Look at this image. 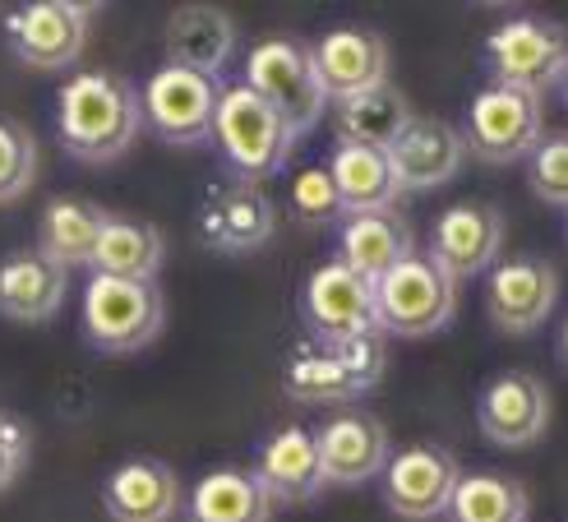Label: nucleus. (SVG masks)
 Here are the masks:
<instances>
[{"instance_id":"1","label":"nucleus","mask_w":568,"mask_h":522,"mask_svg":"<svg viewBox=\"0 0 568 522\" xmlns=\"http://www.w3.org/2000/svg\"><path fill=\"white\" fill-rule=\"evenodd\" d=\"M139 130H144V111H139V89L130 79L111 70H83L65 79L55 98V139L74 162H116L130 153Z\"/></svg>"},{"instance_id":"2","label":"nucleus","mask_w":568,"mask_h":522,"mask_svg":"<svg viewBox=\"0 0 568 522\" xmlns=\"http://www.w3.org/2000/svg\"><path fill=\"white\" fill-rule=\"evenodd\" d=\"M388 365L384 333L361 338H301L282 370V389L296 402L324 408V402H356L379 384Z\"/></svg>"},{"instance_id":"3","label":"nucleus","mask_w":568,"mask_h":522,"mask_svg":"<svg viewBox=\"0 0 568 522\" xmlns=\"http://www.w3.org/2000/svg\"><path fill=\"white\" fill-rule=\"evenodd\" d=\"M213 143H217L222 162L236 171V181L260 185V181L277 177V171H287L296 134L260 93H250L245 83H222L217 116H213Z\"/></svg>"},{"instance_id":"4","label":"nucleus","mask_w":568,"mask_h":522,"mask_svg":"<svg viewBox=\"0 0 568 522\" xmlns=\"http://www.w3.org/2000/svg\"><path fill=\"white\" fill-rule=\"evenodd\" d=\"M79 324L89 347L106 357H130L162 333L166 324V301L158 292V282H134V278H106L93 273L83 287V310Z\"/></svg>"},{"instance_id":"5","label":"nucleus","mask_w":568,"mask_h":522,"mask_svg":"<svg viewBox=\"0 0 568 522\" xmlns=\"http://www.w3.org/2000/svg\"><path fill=\"white\" fill-rule=\"evenodd\" d=\"M453 310H458V282L430 254H412L375 282V319L384 338H435Z\"/></svg>"},{"instance_id":"6","label":"nucleus","mask_w":568,"mask_h":522,"mask_svg":"<svg viewBox=\"0 0 568 522\" xmlns=\"http://www.w3.org/2000/svg\"><path fill=\"white\" fill-rule=\"evenodd\" d=\"M241 83L250 93H260L292 126V134L315 130L328 107V93L315 74V56L301 38H264L250 51Z\"/></svg>"},{"instance_id":"7","label":"nucleus","mask_w":568,"mask_h":522,"mask_svg":"<svg viewBox=\"0 0 568 522\" xmlns=\"http://www.w3.org/2000/svg\"><path fill=\"white\" fill-rule=\"evenodd\" d=\"M480 56H486L490 83L546 93L568 66V28L546 14H508L486 38Z\"/></svg>"},{"instance_id":"8","label":"nucleus","mask_w":568,"mask_h":522,"mask_svg":"<svg viewBox=\"0 0 568 522\" xmlns=\"http://www.w3.org/2000/svg\"><path fill=\"white\" fill-rule=\"evenodd\" d=\"M546 139V111L541 93L508 89V83H486L467 102L463 143L480 162H518L531 158V149Z\"/></svg>"},{"instance_id":"9","label":"nucleus","mask_w":568,"mask_h":522,"mask_svg":"<svg viewBox=\"0 0 568 522\" xmlns=\"http://www.w3.org/2000/svg\"><path fill=\"white\" fill-rule=\"evenodd\" d=\"M222 83L213 74H194L181 66H162L144 79L139 89V111L144 126L176 149H199L213 139V116H217Z\"/></svg>"},{"instance_id":"10","label":"nucleus","mask_w":568,"mask_h":522,"mask_svg":"<svg viewBox=\"0 0 568 522\" xmlns=\"http://www.w3.org/2000/svg\"><path fill=\"white\" fill-rule=\"evenodd\" d=\"M98 6L89 0H33L6 19L10 51L33 70H65L83 56Z\"/></svg>"},{"instance_id":"11","label":"nucleus","mask_w":568,"mask_h":522,"mask_svg":"<svg viewBox=\"0 0 568 522\" xmlns=\"http://www.w3.org/2000/svg\"><path fill=\"white\" fill-rule=\"evenodd\" d=\"M379 481L388 513L403 522H435L453 500V485L463 481V468L444 444H407L388 458Z\"/></svg>"},{"instance_id":"12","label":"nucleus","mask_w":568,"mask_h":522,"mask_svg":"<svg viewBox=\"0 0 568 522\" xmlns=\"http://www.w3.org/2000/svg\"><path fill=\"white\" fill-rule=\"evenodd\" d=\"M199 241L217 254H250L277 231V204L250 181H217L199 199Z\"/></svg>"},{"instance_id":"13","label":"nucleus","mask_w":568,"mask_h":522,"mask_svg":"<svg viewBox=\"0 0 568 522\" xmlns=\"http://www.w3.org/2000/svg\"><path fill=\"white\" fill-rule=\"evenodd\" d=\"M559 301V273L550 259H504L486 273V314L508 338H527L555 314Z\"/></svg>"},{"instance_id":"14","label":"nucleus","mask_w":568,"mask_h":522,"mask_svg":"<svg viewBox=\"0 0 568 522\" xmlns=\"http://www.w3.org/2000/svg\"><path fill=\"white\" fill-rule=\"evenodd\" d=\"M499 250H504V213L486 204V199H458V204H448L435 218L430 250L425 254L458 282V278L490 273L499 264Z\"/></svg>"},{"instance_id":"15","label":"nucleus","mask_w":568,"mask_h":522,"mask_svg":"<svg viewBox=\"0 0 568 522\" xmlns=\"http://www.w3.org/2000/svg\"><path fill=\"white\" fill-rule=\"evenodd\" d=\"M301 314L310 324V338H361L379 333L375 319V282H365L347 264H320L301 287Z\"/></svg>"},{"instance_id":"16","label":"nucleus","mask_w":568,"mask_h":522,"mask_svg":"<svg viewBox=\"0 0 568 522\" xmlns=\"http://www.w3.org/2000/svg\"><path fill=\"white\" fill-rule=\"evenodd\" d=\"M476 425L499 449H531L550 430V389L527 370H504L480 389Z\"/></svg>"},{"instance_id":"17","label":"nucleus","mask_w":568,"mask_h":522,"mask_svg":"<svg viewBox=\"0 0 568 522\" xmlns=\"http://www.w3.org/2000/svg\"><path fill=\"white\" fill-rule=\"evenodd\" d=\"M102 509L111 522H176V513H185V490L176 468L139 453L106 472Z\"/></svg>"},{"instance_id":"18","label":"nucleus","mask_w":568,"mask_h":522,"mask_svg":"<svg viewBox=\"0 0 568 522\" xmlns=\"http://www.w3.org/2000/svg\"><path fill=\"white\" fill-rule=\"evenodd\" d=\"M315 440H320L328 485H365V481H375L393 458L388 425L375 412H333L315 430Z\"/></svg>"},{"instance_id":"19","label":"nucleus","mask_w":568,"mask_h":522,"mask_svg":"<svg viewBox=\"0 0 568 522\" xmlns=\"http://www.w3.org/2000/svg\"><path fill=\"white\" fill-rule=\"evenodd\" d=\"M315 56V74L333 102H347L365 89L388 83V42L375 28H328V33L310 47Z\"/></svg>"},{"instance_id":"20","label":"nucleus","mask_w":568,"mask_h":522,"mask_svg":"<svg viewBox=\"0 0 568 522\" xmlns=\"http://www.w3.org/2000/svg\"><path fill=\"white\" fill-rule=\"evenodd\" d=\"M388 162L397 171V185L403 194H420V190H439L463 171L467 162V143L463 130H453L448 121L435 116H412V126L397 134V143L388 149Z\"/></svg>"},{"instance_id":"21","label":"nucleus","mask_w":568,"mask_h":522,"mask_svg":"<svg viewBox=\"0 0 568 522\" xmlns=\"http://www.w3.org/2000/svg\"><path fill=\"white\" fill-rule=\"evenodd\" d=\"M254 476L268 485L273 504H310L328 485L315 430H305V425L273 430L260 444V453H254Z\"/></svg>"},{"instance_id":"22","label":"nucleus","mask_w":568,"mask_h":522,"mask_svg":"<svg viewBox=\"0 0 568 522\" xmlns=\"http://www.w3.org/2000/svg\"><path fill=\"white\" fill-rule=\"evenodd\" d=\"M70 269H61L38 245L10 250L0 259V314L14 324H47V319L65 305Z\"/></svg>"},{"instance_id":"23","label":"nucleus","mask_w":568,"mask_h":522,"mask_svg":"<svg viewBox=\"0 0 568 522\" xmlns=\"http://www.w3.org/2000/svg\"><path fill=\"white\" fill-rule=\"evenodd\" d=\"M412 254H416V231L397 209L343 213V222H337V264H347L365 282H379Z\"/></svg>"},{"instance_id":"24","label":"nucleus","mask_w":568,"mask_h":522,"mask_svg":"<svg viewBox=\"0 0 568 522\" xmlns=\"http://www.w3.org/2000/svg\"><path fill=\"white\" fill-rule=\"evenodd\" d=\"M273 509L254 468H213L185 495V522H273Z\"/></svg>"},{"instance_id":"25","label":"nucleus","mask_w":568,"mask_h":522,"mask_svg":"<svg viewBox=\"0 0 568 522\" xmlns=\"http://www.w3.org/2000/svg\"><path fill=\"white\" fill-rule=\"evenodd\" d=\"M328 177L337 185V199H343V213H379V209H393L397 194H403L388 153L365 149V143H347V139L333 143Z\"/></svg>"},{"instance_id":"26","label":"nucleus","mask_w":568,"mask_h":522,"mask_svg":"<svg viewBox=\"0 0 568 522\" xmlns=\"http://www.w3.org/2000/svg\"><path fill=\"white\" fill-rule=\"evenodd\" d=\"M106 222H111V213L102 204H93V199L55 194L38 218V250L51 254L61 269H74V264L93 269V254H98Z\"/></svg>"},{"instance_id":"27","label":"nucleus","mask_w":568,"mask_h":522,"mask_svg":"<svg viewBox=\"0 0 568 522\" xmlns=\"http://www.w3.org/2000/svg\"><path fill=\"white\" fill-rule=\"evenodd\" d=\"M232 47H236V23L213 6H181L166 19V66L217 79Z\"/></svg>"},{"instance_id":"28","label":"nucleus","mask_w":568,"mask_h":522,"mask_svg":"<svg viewBox=\"0 0 568 522\" xmlns=\"http://www.w3.org/2000/svg\"><path fill=\"white\" fill-rule=\"evenodd\" d=\"M162 259H166V237H162L153 222L111 213L102 241H98V254H93V273L134 278V282H158Z\"/></svg>"},{"instance_id":"29","label":"nucleus","mask_w":568,"mask_h":522,"mask_svg":"<svg viewBox=\"0 0 568 522\" xmlns=\"http://www.w3.org/2000/svg\"><path fill=\"white\" fill-rule=\"evenodd\" d=\"M337 139L347 143H365V149H393L397 134L412 126V107L407 93L397 83H379V89H365L347 102H337Z\"/></svg>"},{"instance_id":"30","label":"nucleus","mask_w":568,"mask_h":522,"mask_svg":"<svg viewBox=\"0 0 568 522\" xmlns=\"http://www.w3.org/2000/svg\"><path fill=\"white\" fill-rule=\"evenodd\" d=\"M531 495L527 485L504 472H463L453 485L444 522H527Z\"/></svg>"},{"instance_id":"31","label":"nucleus","mask_w":568,"mask_h":522,"mask_svg":"<svg viewBox=\"0 0 568 522\" xmlns=\"http://www.w3.org/2000/svg\"><path fill=\"white\" fill-rule=\"evenodd\" d=\"M38 181V139L19 121L0 116V204H14Z\"/></svg>"},{"instance_id":"32","label":"nucleus","mask_w":568,"mask_h":522,"mask_svg":"<svg viewBox=\"0 0 568 522\" xmlns=\"http://www.w3.org/2000/svg\"><path fill=\"white\" fill-rule=\"evenodd\" d=\"M287 204H292V218L305 222V227H333L343 222V199H337V185L328 177V162H315V167H301L292 177V190H287Z\"/></svg>"},{"instance_id":"33","label":"nucleus","mask_w":568,"mask_h":522,"mask_svg":"<svg viewBox=\"0 0 568 522\" xmlns=\"http://www.w3.org/2000/svg\"><path fill=\"white\" fill-rule=\"evenodd\" d=\"M527 185L536 199L568 209V130L546 134L527 158Z\"/></svg>"},{"instance_id":"34","label":"nucleus","mask_w":568,"mask_h":522,"mask_svg":"<svg viewBox=\"0 0 568 522\" xmlns=\"http://www.w3.org/2000/svg\"><path fill=\"white\" fill-rule=\"evenodd\" d=\"M33 462V430L14 412H0V495H10Z\"/></svg>"},{"instance_id":"35","label":"nucleus","mask_w":568,"mask_h":522,"mask_svg":"<svg viewBox=\"0 0 568 522\" xmlns=\"http://www.w3.org/2000/svg\"><path fill=\"white\" fill-rule=\"evenodd\" d=\"M559 361L568 365V319H564V329H559Z\"/></svg>"},{"instance_id":"36","label":"nucleus","mask_w":568,"mask_h":522,"mask_svg":"<svg viewBox=\"0 0 568 522\" xmlns=\"http://www.w3.org/2000/svg\"><path fill=\"white\" fill-rule=\"evenodd\" d=\"M559 93H564V107H568V66H564V74H559Z\"/></svg>"}]
</instances>
